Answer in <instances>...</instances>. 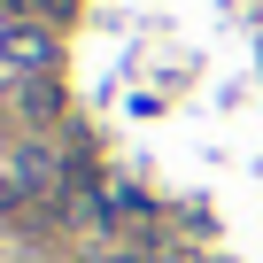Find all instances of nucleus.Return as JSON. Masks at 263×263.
Returning <instances> with one entry per match:
<instances>
[{"label": "nucleus", "mask_w": 263, "mask_h": 263, "mask_svg": "<svg viewBox=\"0 0 263 263\" xmlns=\"http://www.w3.org/2000/svg\"><path fill=\"white\" fill-rule=\"evenodd\" d=\"M101 263H140V255H101Z\"/></svg>", "instance_id": "f257e3e1"}]
</instances>
